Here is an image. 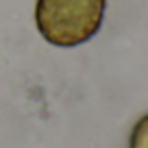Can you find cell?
Listing matches in <instances>:
<instances>
[{
  "mask_svg": "<svg viewBox=\"0 0 148 148\" xmlns=\"http://www.w3.org/2000/svg\"><path fill=\"white\" fill-rule=\"evenodd\" d=\"M105 7L107 0H37V31L55 46H79L102 26Z\"/></svg>",
  "mask_w": 148,
  "mask_h": 148,
  "instance_id": "1",
  "label": "cell"
},
{
  "mask_svg": "<svg viewBox=\"0 0 148 148\" xmlns=\"http://www.w3.org/2000/svg\"><path fill=\"white\" fill-rule=\"evenodd\" d=\"M129 148H148V113L144 118H139L137 124L133 126Z\"/></svg>",
  "mask_w": 148,
  "mask_h": 148,
  "instance_id": "2",
  "label": "cell"
}]
</instances>
